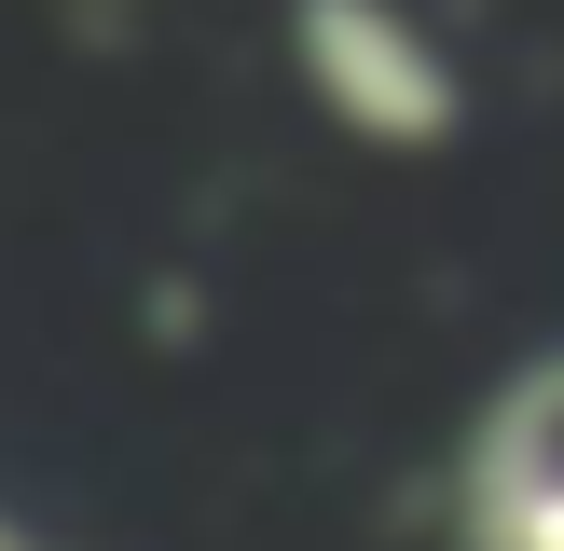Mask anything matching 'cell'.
<instances>
[{
    "mask_svg": "<svg viewBox=\"0 0 564 551\" xmlns=\"http://www.w3.org/2000/svg\"><path fill=\"white\" fill-rule=\"evenodd\" d=\"M455 538L468 551H564V358H523L482 400L455 468Z\"/></svg>",
    "mask_w": 564,
    "mask_h": 551,
    "instance_id": "2",
    "label": "cell"
},
{
    "mask_svg": "<svg viewBox=\"0 0 564 551\" xmlns=\"http://www.w3.org/2000/svg\"><path fill=\"white\" fill-rule=\"evenodd\" d=\"M290 42H303L317 110H330V125H358L372 152H413V138L455 125V55H441L400 0H303Z\"/></svg>",
    "mask_w": 564,
    "mask_h": 551,
    "instance_id": "1",
    "label": "cell"
},
{
    "mask_svg": "<svg viewBox=\"0 0 564 551\" xmlns=\"http://www.w3.org/2000/svg\"><path fill=\"white\" fill-rule=\"evenodd\" d=\"M0 551H28V538H14V523H0Z\"/></svg>",
    "mask_w": 564,
    "mask_h": 551,
    "instance_id": "3",
    "label": "cell"
}]
</instances>
